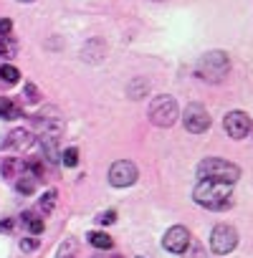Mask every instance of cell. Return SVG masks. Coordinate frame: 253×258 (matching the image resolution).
<instances>
[{"label": "cell", "mask_w": 253, "mask_h": 258, "mask_svg": "<svg viewBox=\"0 0 253 258\" xmlns=\"http://www.w3.org/2000/svg\"><path fill=\"white\" fill-rule=\"evenodd\" d=\"M193 198H195L198 205H203L208 210H228L233 205L230 185L215 182V180H200L193 190Z\"/></svg>", "instance_id": "cell-1"}, {"label": "cell", "mask_w": 253, "mask_h": 258, "mask_svg": "<svg viewBox=\"0 0 253 258\" xmlns=\"http://www.w3.org/2000/svg\"><path fill=\"white\" fill-rule=\"evenodd\" d=\"M198 177L200 180H215V182L233 185L240 177V167L228 162V160H220V157H208V160H203L198 165Z\"/></svg>", "instance_id": "cell-2"}, {"label": "cell", "mask_w": 253, "mask_h": 258, "mask_svg": "<svg viewBox=\"0 0 253 258\" xmlns=\"http://www.w3.org/2000/svg\"><path fill=\"white\" fill-rule=\"evenodd\" d=\"M228 69H230V61L223 51H210L205 53L200 61H198V76L203 81H210V84H220L225 76H228Z\"/></svg>", "instance_id": "cell-3"}, {"label": "cell", "mask_w": 253, "mask_h": 258, "mask_svg": "<svg viewBox=\"0 0 253 258\" xmlns=\"http://www.w3.org/2000/svg\"><path fill=\"white\" fill-rule=\"evenodd\" d=\"M150 121L155 126H172L177 121V101L172 96H155L150 104Z\"/></svg>", "instance_id": "cell-4"}, {"label": "cell", "mask_w": 253, "mask_h": 258, "mask_svg": "<svg viewBox=\"0 0 253 258\" xmlns=\"http://www.w3.org/2000/svg\"><path fill=\"white\" fill-rule=\"evenodd\" d=\"M235 245H238V233H235L233 225H215L213 228V233H210V248H213V253L225 255Z\"/></svg>", "instance_id": "cell-5"}, {"label": "cell", "mask_w": 253, "mask_h": 258, "mask_svg": "<svg viewBox=\"0 0 253 258\" xmlns=\"http://www.w3.org/2000/svg\"><path fill=\"white\" fill-rule=\"evenodd\" d=\"M182 121H185V129L193 135H203L210 129V114L203 104H187L185 114H182Z\"/></svg>", "instance_id": "cell-6"}, {"label": "cell", "mask_w": 253, "mask_h": 258, "mask_svg": "<svg viewBox=\"0 0 253 258\" xmlns=\"http://www.w3.org/2000/svg\"><path fill=\"white\" fill-rule=\"evenodd\" d=\"M109 182L114 187H130L137 182V167L130 160H119L109 167Z\"/></svg>", "instance_id": "cell-7"}, {"label": "cell", "mask_w": 253, "mask_h": 258, "mask_svg": "<svg viewBox=\"0 0 253 258\" xmlns=\"http://www.w3.org/2000/svg\"><path fill=\"white\" fill-rule=\"evenodd\" d=\"M162 245H165L170 253H185L187 245H190V233H187V228H182V225H172V228L165 233Z\"/></svg>", "instance_id": "cell-8"}, {"label": "cell", "mask_w": 253, "mask_h": 258, "mask_svg": "<svg viewBox=\"0 0 253 258\" xmlns=\"http://www.w3.org/2000/svg\"><path fill=\"white\" fill-rule=\"evenodd\" d=\"M225 126V132L233 137V140H243L248 135V129H250V116L245 111H230L223 121Z\"/></svg>", "instance_id": "cell-9"}, {"label": "cell", "mask_w": 253, "mask_h": 258, "mask_svg": "<svg viewBox=\"0 0 253 258\" xmlns=\"http://www.w3.org/2000/svg\"><path fill=\"white\" fill-rule=\"evenodd\" d=\"M86 238H89V243H91L94 248H101V250H109V248L114 245L111 235H109V233H104V230H91Z\"/></svg>", "instance_id": "cell-10"}, {"label": "cell", "mask_w": 253, "mask_h": 258, "mask_svg": "<svg viewBox=\"0 0 253 258\" xmlns=\"http://www.w3.org/2000/svg\"><path fill=\"white\" fill-rule=\"evenodd\" d=\"M126 94H130L132 99H145L150 94V81L147 79H135L130 81V86H126Z\"/></svg>", "instance_id": "cell-11"}, {"label": "cell", "mask_w": 253, "mask_h": 258, "mask_svg": "<svg viewBox=\"0 0 253 258\" xmlns=\"http://www.w3.org/2000/svg\"><path fill=\"white\" fill-rule=\"evenodd\" d=\"M28 145H31V135L26 129H16V132H11L8 140H6V147H28Z\"/></svg>", "instance_id": "cell-12"}, {"label": "cell", "mask_w": 253, "mask_h": 258, "mask_svg": "<svg viewBox=\"0 0 253 258\" xmlns=\"http://www.w3.org/2000/svg\"><path fill=\"white\" fill-rule=\"evenodd\" d=\"M0 116H3V119H18V116H23V111H21V106H16L11 99L0 96Z\"/></svg>", "instance_id": "cell-13"}, {"label": "cell", "mask_w": 253, "mask_h": 258, "mask_svg": "<svg viewBox=\"0 0 253 258\" xmlns=\"http://www.w3.org/2000/svg\"><path fill=\"white\" fill-rule=\"evenodd\" d=\"M18 53V43L13 36H0V56L3 58H13Z\"/></svg>", "instance_id": "cell-14"}, {"label": "cell", "mask_w": 253, "mask_h": 258, "mask_svg": "<svg viewBox=\"0 0 253 258\" xmlns=\"http://www.w3.org/2000/svg\"><path fill=\"white\" fill-rule=\"evenodd\" d=\"M18 79H21V71L16 66H11V63L0 66V81L3 84H18Z\"/></svg>", "instance_id": "cell-15"}, {"label": "cell", "mask_w": 253, "mask_h": 258, "mask_svg": "<svg viewBox=\"0 0 253 258\" xmlns=\"http://www.w3.org/2000/svg\"><path fill=\"white\" fill-rule=\"evenodd\" d=\"M76 240L74 238H66L61 245H58V250H56V258H74V253H76Z\"/></svg>", "instance_id": "cell-16"}, {"label": "cell", "mask_w": 253, "mask_h": 258, "mask_svg": "<svg viewBox=\"0 0 253 258\" xmlns=\"http://www.w3.org/2000/svg\"><path fill=\"white\" fill-rule=\"evenodd\" d=\"M56 198H58V195H56V190H46V192L41 195V203H38V205H41V213H46V215H48V213L53 210V205H56Z\"/></svg>", "instance_id": "cell-17"}, {"label": "cell", "mask_w": 253, "mask_h": 258, "mask_svg": "<svg viewBox=\"0 0 253 258\" xmlns=\"http://www.w3.org/2000/svg\"><path fill=\"white\" fill-rule=\"evenodd\" d=\"M33 190H36V177H33V175H23V177L18 180V192L31 195Z\"/></svg>", "instance_id": "cell-18"}, {"label": "cell", "mask_w": 253, "mask_h": 258, "mask_svg": "<svg viewBox=\"0 0 253 258\" xmlns=\"http://www.w3.org/2000/svg\"><path fill=\"white\" fill-rule=\"evenodd\" d=\"M23 223L31 228V233H33V235L43 233V220H41V218H33L31 213H26V215H23Z\"/></svg>", "instance_id": "cell-19"}, {"label": "cell", "mask_w": 253, "mask_h": 258, "mask_svg": "<svg viewBox=\"0 0 253 258\" xmlns=\"http://www.w3.org/2000/svg\"><path fill=\"white\" fill-rule=\"evenodd\" d=\"M61 162H64L66 167H76V165H79V150H76V147H69V150L61 155Z\"/></svg>", "instance_id": "cell-20"}, {"label": "cell", "mask_w": 253, "mask_h": 258, "mask_svg": "<svg viewBox=\"0 0 253 258\" xmlns=\"http://www.w3.org/2000/svg\"><path fill=\"white\" fill-rule=\"evenodd\" d=\"M96 220H99L101 225H111V223L116 220V213H114V210H106V213H101V215H99Z\"/></svg>", "instance_id": "cell-21"}, {"label": "cell", "mask_w": 253, "mask_h": 258, "mask_svg": "<svg viewBox=\"0 0 253 258\" xmlns=\"http://www.w3.org/2000/svg\"><path fill=\"white\" fill-rule=\"evenodd\" d=\"M190 245H193V250L187 253V258H205V250H203V245H198V243H193V240H190Z\"/></svg>", "instance_id": "cell-22"}, {"label": "cell", "mask_w": 253, "mask_h": 258, "mask_svg": "<svg viewBox=\"0 0 253 258\" xmlns=\"http://www.w3.org/2000/svg\"><path fill=\"white\" fill-rule=\"evenodd\" d=\"M26 99L28 101H38V89L33 84H26Z\"/></svg>", "instance_id": "cell-23"}, {"label": "cell", "mask_w": 253, "mask_h": 258, "mask_svg": "<svg viewBox=\"0 0 253 258\" xmlns=\"http://www.w3.org/2000/svg\"><path fill=\"white\" fill-rule=\"evenodd\" d=\"M21 248H23V250H36V248H38V240H36V238H23V240H21Z\"/></svg>", "instance_id": "cell-24"}, {"label": "cell", "mask_w": 253, "mask_h": 258, "mask_svg": "<svg viewBox=\"0 0 253 258\" xmlns=\"http://www.w3.org/2000/svg\"><path fill=\"white\" fill-rule=\"evenodd\" d=\"M11 31H13V23L8 18H3L0 21V36H11Z\"/></svg>", "instance_id": "cell-25"}, {"label": "cell", "mask_w": 253, "mask_h": 258, "mask_svg": "<svg viewBox=\"0 0 253 258\" xmlns=\"http://www.w3.org/2000/svg\"><path fill=\"white\" fill-rule=\"evenodd\" d=\"M11 228H13L11 220H3V223H0V230H11Z\"/></svg>", "instance_id": "cell-26"}, {"label": "cell", "mask_w": 253, "mask_h": 258, "mask_svg": "<svg viewBox=\"0 0 253 258\" xmlns=\"http://www.w3.org/2000/svg\"><path fill=\"white\" fill-rule=\"evenodd\" d=\"M99 258H121V255H116V253H114V255H99Z\"/></svg>", "instance_id": "cell-27"}, {"label": "cell", "mask_w": 253, "mask_h": 258, "mask_svg": "<svg viewBox=\"0 0 253 258\" xmlns=\"http://www.w3.org/2000/svg\"><path fill=\"white\" fill-rule=\"evenodd\" d=\"M18 3H33V0H18Z\"/></svg>", "instance_id": "cell-28"}]
</instances>
